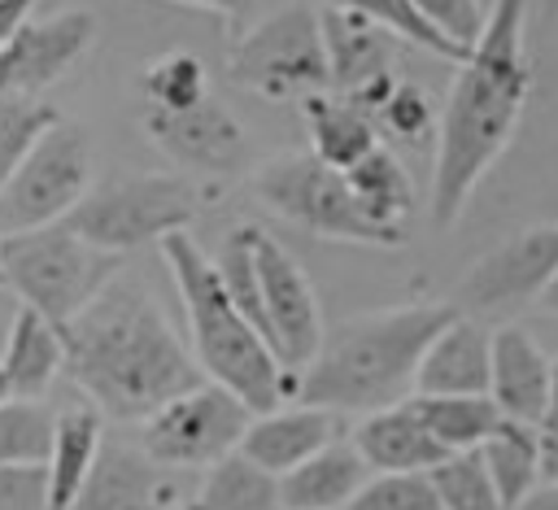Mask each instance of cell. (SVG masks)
Instances as JSON below:
<instances>
[{"instance_id": "6da1fadb", "label": "cell", "mask_w": 558, "mask_h": 510, "mask_svg": "<svg viewBox=\"0 0 558 510\" xmlns=\"http://www.w3.org/2000/svg\"><path fill=\"white\" fill-rule=\"evenodd\" d=\"M523 35H527V0H493L484 35L458 61L436 126V161H432V196H427L436 231H449L462 218L480 179L497 166V157L510 148L519 131L532 92V61Z\"/></svg>"}, {"instance_id": "7a4b0ae2", "label": "cell", "mask_w": 558, "mask_h": 510, "mask_svg": "<svg viewBox=\"0 0 558 510\" xmlns=\"http://www.w3.org/2000/svg\"><path fill=\"white\" fill-rule=\"evenodd\" d=\"M61 375L118 423H144L205 379L153 292L122 275L61 327Z\"/></svg>"}, {"instance_id": "3957f363", "label": "cell", "mask_w": 558, "mask_h": 510, "mask_svg": "<svg viewBox=\"0 0 558 510\" xmlns=\"http://www.w3.org/2000/svg\"><path fill=\"white\" fill-rule=\"evenodd\" d=\"M453 314L458 305L423 301L340 323L323 340L318 357L292 379V397L301 405L336 410L340 418L405 401L414 392L423 349Z\"/></svg>"}, {"instance_id": "277c9868", "label": "cell", "mask_w": 558, "mask_h": 510, "mask_svg": "<svg viewBox=\"0 0 558 510\" xmlns=\"http://www.w3.org/2000/svg\"><path fill=\"white\" fill-rule=\"evenodd\" d=\"M157 248L166 257L174 292L183 301L192 357H196L201 375L222 384L227 392H235L253 414L279 410L292 397V379L296 375H288L279 366V357L262 340V331L235 309L231 292L222 288V275H218L214 257L187 231L166 235Z\"/></svg>"}, {"instance_id": "5b68a950", "label": "cell", "mask_w": 558, "mask_h": 510, "mask_svg": "<svg viewBox=\"0 0 558 510\" xmlns=\"http://www.w3.org/2000/svg\"><path fill=\"white\" fill-rule=\"evenodd\" d=\"M0 270L4 288H13L22 305L65 327L122 275V257L96 248L70 222H52L0 235Z\"/></svg>"}, {"instance_id": "8992f818", "label": "cell", "mask_w": 558, "mask_h": 510, "mask_svg": "<svg viewBox=\"0 0 558 510\" xmlns=\"http://www.w3.org/2000/svg\"><path fill=\"white\" fill-rule=\"evenodd\" d=\"M196 205L201 192L187 174H118L92 183L65 222L96 248L122 257L140 244H161L166 235L187 231Z\"/></svg>"}, {"instance_id": "52a82bcc", "label": "cell", "mask_w": 558, "mask_h": 510, "mask_svg": "<svg viewBox=\"0 0 558 510\" xmlns=\"http://www.w3.org/2000/svg\"><path fill=\"white\" fill-rule=\"evenodd\" d=\"M253 196L279 214L283 222L310 231V235H323V240H340V244H371V248H401L384 227H375L344 170L318 161L310 148L305 153H279V157H266L257 170H253Z\"/></svg>"}, {"instance_id": "ba28073f", "label": "cell", "mask_w": 558, "mask_h": 510, "mask_svg": "<svg viewBox=\"0 0 558 510\" xmlns=\"http://www.w3.org/2000/svg\"><path fill=\"white\" fill-rule=\"evenodd\" d=\"M227 78L262 100H305L331 87L318 9L296 0L253 22L227 52Z\"/></svg>"}, {"instance_id": "9c48e42d", "label": "cell", "mask_w": 558, "mask_h": 510, "mask_svg": "<svg viewBox=\"0 0 558 510\" xmlns=\"http://www.w3.org/2000/svg\"><path fill=\"white\" fill-rule=\"evenodd\" d=\"M87 187H92L87 135L74 122L57 118L0 187V235L65 222L74 205L87 196Z\"/></svg>"}, {"instance_id": "30bf717a", "label": "cell", "mask_w": 558, "mask_h": 510, "mask_svg": "<svg viewBox=\"0 0 558 510\" xmlns=\"http://www.w3.org/2000/svg\"><path fill=\"white\" fill-rule=\"evenodd\" d=\"M253 410L214 379L166 401L140 423V449L166 471H205L240 449Z\"/></svg>"}, {"instance_id": "8fae6325", "label": "cell", "mask_w": 558, "mask_h": 510, "mask_svg": "<svg viewBox=\"0 0 558 510\" xmlns=\"http://www.w3.org/2000/svg\"><path fill=\"white\" fill-rule=\"evenodd\" d=\"M558 270V222H536L506 235L488 248L458 283V314L471 318H501L510 323L519 309L536 305L545 283Z\"/></svg>"}, {"instance_id": "7c38bea8", "label": "cell", "mask_w": 558, "mask_h": 510, "mask_svg": "<svg viewBox=\"0 0 558 510\" xmlns=\"http://www.w3.org/2000/svg\"><path fill=\"white\" fill-rule=\"evenodd\" d=\"M253 262H257V288H262L266 344L275 349V357L288 375H301L327 340L314 283L305 279L296 257L262 227H253Z\"/></svg>"}, {"instance_id": "4fadbf2b", "label": "cell", "mask_w": 558, "mask_h": 510, "mask_svg": "<svg viewBox=\"0 0 558 510\" xmlns=\"http://www.w3.org/2000/svg\"><path fill=\"white\" fill-rule=\"evenodd\" d=\"M318 26H323V52H327V74L331 92L349 96L366 113L397 87V35L353 9L318 4Z\"/></svg>"}, {"instance_id": "5bb4252c", "label": "cell", "mask_w": 558, "mask_h": 510, "mask_svg": "<svg viewBox=\"0 0 558 510\" xmlns=\"http://www.w3.org/2000/svg\"><path fill=\"white\" fill-rule=\"evenodd\" d=\"M140 126L187 174L227 179V174H235L244 166L248 135L214 92L205 100L187 105V109H148L144 105L140 109Z\"/></svg>"}, {"instance_id": "9a60e30c", "label": "cell", "mask_w": 558, "mask_h": 510, "mask_svg": "<svg viewBox=\"0 0 558 510\" xmlns=\"http://www.w3.org/2000/svg\"><path fill=\"white\" fill-rule=\"evenodd\" d=\"M92 35L96 17L83 9L26 17L17 35L0 48V96H39L44 87L61 83L92 48Z\"/></svg>"}, {"instance_id": "2e32d148", "label": "cell", "mask_w": 558, "mask_h": 510, "mask_svg": "<svg viewBox=\"0 0 558 510\" xmlns=\"http://www.w3.org/2000/svg\"><path fill=\"white\" fill-rule=\"evenodd\" d=\"M549 384H554V357L536 344L532 331L501 323L493 331V371H488V397L497 401L501 418L541 427L549 414Z\"/></svg>"}, {"instance_id": "e0dca14e", "label": "cell", "mask_w": 558, "mask_h": 510, "mask_svg": "<svg viewBox=\"0 0 558 510\" xmlns=\"http://www.w3.org/2000/svg\"><path fill=\"white\" fill-rule=\"evenodd\" d=\"M488 371H493V331L471 314H453L423 349L414 392L418 397H484Z\"/></svg>"}, {"instance_id": "ac0fdd59", "label": "cell", "mask_w": 558, "mask_h": 510, "mask_svg": "<svg viewBox=\"0 0 558 510\" xmlns=\"http://www.w3.org/2000/svg\"><path fill=\"white\" fill-rule=\"evenodd\" d=\"M174 484L140 445L105 440L74 510H170Z\"/></svg>"}, {"instance_id": "d6986e66", "label": "cell", "mask_w": 558, "mask_h": 510, "mask_svg": "<svg viewBox=\"0 0 558 510\" xmlns=\"http://www.w3.org/2000/svg\"><path fill=\"white\" fill-rule=\"evenodd\" d=\"M331 440H340V414L296 401L292 410L253 414V423H248V432L240 440V453L248 462H257L262 471H270V475H288L305 458L327 449Z\"/></svg>"}, {"instance_id": "ffe728a7", "label": "cell", "mask_w": 558, "mask_h": 510, "mask_svg": "<svg viewBox=\"0 0 558 510\" xmlns=\"http://www.w3.org/2000/svg\"><path fill=\"white\" fill-rule=\"evenodd\" d=\"M353 445H357V453L366 458V466L375 475L379 471H432L436 462L449 458L432 440L423 414L414 410V397L362 414L357 427H353Z\"/></svg>"}, {"instance_id": "44dd1931", "label": "cell", "mask_w": 558, "mask_h": 510, "mask_svg": "<svg viewBox=\"0 0 558 510\" xmlns=\"http://www.w3.org/2000/svg\"><path fill=\"white\" fill-rule=\"evenodd\" d=\"M371 475L375 471L366 466L357 445L340 436L314 458H305L296 471L279 475V497H283V510H344Z\"/></svg>"}, {"instance_id": "7402d4cb", "label": "cell", "mask_w": 558, "mask_h": 510, "mask_svg": "<svg viewBox=\"0 0 558 510\" xmlns=\"http://www.w3.org/2000/svg\"><path fill=\"white\" fill-rule=\"evenodd\" d=\"M0 371H4L13 397H22V401H44V392L52 388V379L65 371L61 327L48 323L44 314H35L31 305H17V314H13V323H9V336H4Z\"/></svg>"}, {"instance_id": "603a6c76", "label": "cell", "mask_w": 558, "mask_h": 510, "mask_svg": "<svg viewBox=\"0 0 558 510\" xmlns=\"http://www.w3.org/2000/svg\"><path fill=\"white\" fill-rule=\"evenodd\" d=\"M301 118H305V131H310V153L336 170H349L357 166L366 153L379 148V131H375V118L353 105L349 96L340 92H314L301 100Z\"/></svg>"}, {"instance_id": "cb8c5ba5", "label": "cell", "mask_w": 558, "mask_h": 510, "mask_svg": "<svg viewBox=\"0 0 558 510\" xmlns=\"http://www.w3.org/2000/svg\"><path fill=\"white\" fill-rule=\"evenodd\" d=\"M100 410L96 405H70L57 414V432H52V449H48V493H52V510H74L96 453L105 445L100 432Z\"/></svg>"}, {"instance_id": "d4e9b609", "label": "cell", "mask_w": 558, "mask_h": 510, "mask_svg": "<svg viewBox=\"0 0 558 510\" xmlns=\"http://www.w3.org/2000/svg\"><path fill=\"white\" fill-rule=\"evenodd\" d=\"M344 179H349V187H353L362 214H366L375 227H384L397 244H405V240H410V218H414V183H410L405 166L379 144V148L366 153L357 166H349Z\"/></svg>"}, {"instance_id": "484cf974", "label": "cell", "mask_w": 558, "mask_h": 510, "mask_svg": "<svg viewBox=\"0 0 558 510\" xmlns=\"http://www.w3.org/2000/svg\"><path fill=\"white\" fill-rule=\"evenodd\" d=\"M536 432L541 427H532V423L501 418L497 432L480 445V462H484L493 488L501 493L506 510H514L541 484V445H536Z\"/></svg>"}, {"instance_id": "4316f807", "label": "cell", "mask_w": 558, "mask_h": 510, "mask_svg": "<svg viewBox=\"0 0 558 510\" xmlns=\"http://www.w3.org/2000/svg\"><path fill=\"white\" fill-rule=\"evenodd\" d=\"M196 506H201V510H283L279 475L262 471L257 462H248V458L235 449V453H227L222 462L205 466Z\"/></svg>"}, {"instance_id": "83f0119b", "label": "cell", "mask_w": 558, "mask_h": 510, "mask_svg": "<svg viewBox=\"0 0 558 510\" xmlns=\"http://www.w3.org/2000/svg\"><path fill=\"white\" fill-rule=\"evenodd\" d=\"M414 410L423 414L432 440L445 453L480 449L501 423V410H497V401L488 392L484 397H418L414 392Z\"/></svg>"}, {"instance_id": "f1b7e54d", "label": "cell", "mask_w": 558, "mask_h": 510, "mask_svg": "<svg viewBox=\"0 0 558 510\" xmlns=\"http://www.w3.org/2000/svg\"><path fill=\"white\" fill-rule=\"evenodd\" d=\"M52 432H57V414L44 401L9 397L0 405V466L48 462Z\"/></svg>"}, {"instance_id": "f546056e", "label": "cell", "mask_w": 558, "mask_h": 510, "mask_svg": "<svg viewBox=\"0 0 558 510\" xmlns=\"http://www.w3.org/2000/svg\"><path fill=\"white\" fill-rule=\"evenodd\" d=\"M140 92L148 109H187L209 96V74L192 52H161L157 61L144 65Z\"/></svg>"}, {"instance_id": "4dcf8cb0", "label": "cell", "mask_w": 558, "mask_h": 510, "mask_svg": "<svg viewBox=\"0 0 558 510\" xmlns=\"http://www.w3.org/2000/svg\"><path fill=\"white\" fill-rule=\"evenodd\" d=\"M432 484H436V501L440 510H506L501 493L493 488L480 449L466 453H449L445 462L432 466Z\"/></svg>"}, {"instance_id": "1f68e13d", "label": "cell", "mask_w": 558, "mask_h": 510, "mask_svg": "<svg viewBox=\"0 0 558 510\" xmlns=\"http://www.w3.org/2000/svg\"><path fill=\"white\" fill-rule=\"evenodd\" d=\"M375 131L379 139H397V144H423V139H436V126H440V113L432 105V96L418 87V83H405L397 78V87L375 105Z\"/></svg>"}, {"instance_id": "d6a6232c", "label": "cell", "mask_w": 558, "mask_h": 510, "mask_svg": "<svg viewBox=\"0 0 558 510\" xmlns=\"http://www.w3.org/2000/svg\"><path fill=\"white\" fill-rule=\"evenodd\" d=\"M57 118L61 113L39 96H0V187Z\"/></svg>"}, {"instance_id": "836d02e7", "label": "cell", "mask_w": 558, "mask_h": 510, "mask_svg": "<svg viewBox=\"0 0 558 510\" xmlns=\"http://www.w3.org/2000/svg\"><path fill=\"white\" fill-rule=\"evenodd\" d=\"M344 510H440L432 471H379Z\"/></svg>"}, {"instance_id": "e575fe53", "label": "cell", "mask_w": 558, "mask_h": 510, "mask_svg": "<svg viewBox=\"0 0 558 510\" xmlns=\"http://www.w3.org/2000/svg\"><path fill=\"white\" fill-rule=\"evenodd\" d=\"M323 4H336V9H353V13H366V17H375V22H384L397 39H405V44H418V48H427V52H436V57H445V61H462L466 52L458 48V44H449V39H440L418 13H414V4L410 0H323Z\"/></svg>"}, {"instance_id": "d590c367", "label": "cell", "mask_w": 558, "mask_h": 510, "mask_svg": "<svg viewBox=\"0 0 558 510\" xmlns=\"http://www.w3.org/2000/svg\"><path fill=\"white\" fill-rule=\"evenodd\" d=\"M414 13L449 44H458L462 52L484 35V22H488V9L484 0H410Z\"/></svg>"}, {"instance_id": "8d00e7d4", "label": "cell", "mask_w": 558, "mask_h": 510, "mask_svg": "<svg viewBox=\"0 0 558 510\" xmlns=\"http://www.w3.org/2000/svg\"><path fill=\"white\" fill-rule=\"evenodd\" d=\"M0 510H52L48 466L44 462L0 466Z\"/></svg>"}, {"instance_id": "74e56055", "label": "cell", "mask_w": 558, "mask_h": 510, "mask_svg": "<svg viewBox=\"0 0 558 510\" xmlns=\"http://www.w3.org/2000/svg\"><path fill=\"white\" fill-rule=\"evenodd\" d=\"M174 4H187V9H205V13L222 17L227 26H244L257 0H174Z\"/></svg>"}, {"instance_id": "f35d334b", "label": "cell", "mask_w": 558, "mask_h": 510, "mask_svg": "<svg viewBox=\"0 0 558 510\" xmlns=\"http://www.w3.org/2000/svg\"><path fill=\"white\" fill-rule=\"evenodd\" d=\"M536 445H541V484H558V423H541Z\"/></svg>"}, {"instance_id": "ab89813d", "label": "cell", "mask_w": 558, "mask_h": 510, "mask_svg": "<svg viewBox=\"0 0 558 510\" xmlns=\"http://www.w3.org/2000/svg\"><path fill=\"white\" fill-rule=\"evenodd\" d=\"M31 9H35V0H0V48L17 35V26L31 17Z\"/></svg>"}, {"instance_id": "60d3db41", "label": "cell", "mask_w": 558, "mask_h": 510, "mask_svg": "<svg viewBox=\"0 0 558 510\" xmlns=\"http://www.w3.org/2000/svg\"><path fill=\"white\" fill-rule=\"evenodd\" d=\"M514 510H558V484H536Z\"/></svg>"}, {"instance_id": "b9f144b4", "label": "cell", "mask_w": 558, "mask_h": 510, "mask_svg": "<svg viewBox=\"0 0 558 510\" xmlns=\"http://www.w3.org/2000/svg\"><path fill=\"white\" fill-rule=\"evenodd\" d=\"M536 309H541V314H549V318H558V270H554V279L545 283V292H541Z\"/></svg>"}, {"instance_id": "7bdbcfd3", "label": "cell", "mask_w": 558, "mask_h": 510, "mask_svg": "<svg viewBox=\"0 0 558 510\" xmlns=\"http://www.w3.org/2000/svg\"><path fill=\"white\" fill-rule=\"evenodd\" d=\"M545 423H558V357H554V384H549V414Z\"/></svg>"}, {"instance_id": "ee69618b", "label": "cell", "mask_w": 558, "mask_h": 510, "mask_svg": "<svg viewBox=\"0 0 558 510\" xmlns=\"http://www.w3.org/2000/svg\"><path fill=\"white\" fill-rule=\"evenodd\" d=\"M9 397H13V392H9V379H4V371H0V405H4Z\"/></svg>"}, {"instance_id": "f6af8a7d", "label": "cell", "mask_w": 558, "mask_h": 510, "mask_svg": "<svg viewBox=\"0 0 558 510\" xmlns=\"http://www.w3.org/2000/svg\"><path fill=\"white\" fill-rule=\"evenodd\" d=\"M170 510H201V506H196V501H187V506H170Z\"/></svg>"}, {"instance_id": "bcb514c9", "label": "cell", "mask_w": 558, "mask_h": 510, "mask_svg": "<svg viewBox=\"0 0 558 510\" xmlns=\"http://www.w3.org/2000/svg\"><path fill=\"white\" fill-rule=\"evenodd\" d=\"M0 288H4V270H0Z\"/></svg>"}]
</instances>
